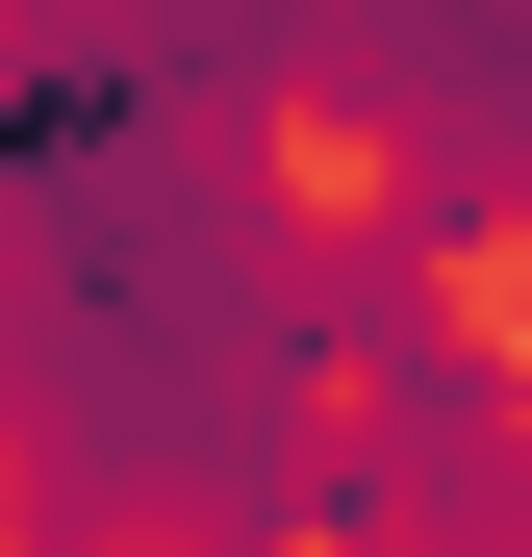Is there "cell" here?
Here are the masks:
<instances>
[{
  "mask_svg": "<svg viewBox=\"0 0 532 557\" xmlns=\"http://www.w3.org/2000/svg\"><path fill=\"white\" fill-rule=\"evenodd\" d=\"M330 557H532V355L431 330L406 381L330 406Z\"/></svg>",
  "mask_w": 532,
  "mask_h": 557,
  "instance_id": "6da1fadb",
  "label": "cell"
}]
</instances>
